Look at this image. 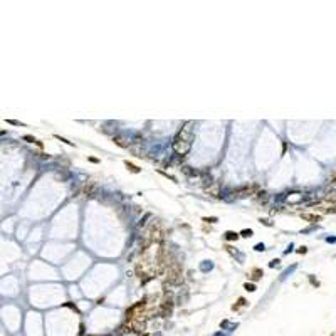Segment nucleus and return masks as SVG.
Listing matches in <instances>:
<instances>
[{
	"label": "nucleus",
	"mask_w": 336,
	"mask_h": 336,
	"mask_svg": "<svg viewBox=\"0 0 336 336\" xmlns=\"http://www.w3.org/2000/svg\"><path fill=\"white\" fill-rule=\"evenodd\" d=\"M24 139H25V141H29V143H37V139H35L34 136H29V135H25Z\"/></svg>",
	"instance_id": "12"
},
{
	"label": "nucleus",
	"mask_w": 336,
	"mask_h": 336,
	"mask_svg": "<svg viewBox=\"0 0 336 336\" xmlns=\"http://www.w3.org/2000/svg\"><path fill=\"white\" fill-rule=\"evenodd\" d=\"M204 222H210V224H214V222H217V219H215V217H212V219H207V217H205Z\"/></svg>",
	"instance_id": "17"
},
{
	"label": "nucleus",
	"mask_w": 336,
	"mask_h": 336,
	"mask_svg": "<svg viewBox=\"0 0 336 336\" xmlns=\"http://www.w3.org/2000/svg\"><path fill=\"white\" fill-rule=\"evenodd\" d=\"M252 230H242V237H251Z\"/></svg>",
	"instance_id": "15"
},
{
	"label": "nucleus",
	"mask_w": 336,
	"mask_h": 336,
	"mask_svg": "<svg viewBox=\"0 0 336 336\" xmlns=\"http://www.w3.org/2000/svg\"><path fill=\"white\" fill-rule=\"evenodd\" d=\"M261 276H262V271H261V269H254V271H252V277H254V279H259Z\"/></svg>",
	"instance_id": "11"
},
{
	"label": "nucleus",
	"mask_w": 336,
	"mask_h": 336,
	"mask_svg": "<svg viewBox=\"0 0 336 336\" xmlns=\"http://www.w3.org/2000/svg\"><path fill=\"white\" fill-rule=\"evenodd\" d=\"M257 187H244V188H240V190H237V195L239 197H245V195H251L252 192L255 190Z\"/></svg>",
	"instance_id": "7"
},
{
	"label": "nucleus",
	"mask_w": 336,
	"mask_h": 336,
	"mask_svg": "<svg viewBox=\"0 0 336 336\" xmlns=\"http://www.w3.org/2000/svg\"><path fill=\"white\" fill-rule=\"evenodd\" d=\"M125 165H126V168H128L129 172H133V173H139V168L136 165H133V163H129V161H125Z\"/></svg>",
	"instance_id": "9"
},
{
	"label": "nucleus",
	"mask_w": 336,
	"mask_h": 336,
	"mask_svg": "<svg viewBox=\"0 0 336 336\" xmlns=\"http://www.w3.org/2000/svg\"><path fill=\"white\" fill-rule=\"evenodd\" d=\"M225 239H227V240H237L239 234L237 232H225Z\"/></svg>",
	"instance_id": "10"
},
{
	"label": "nucleus",
	"mask_w": 336,
	"mask_h": 336,
	"mask_svg": "<svg viewBox=\"0 0 336 336\" xmlns=\"http://www.w3.org/2000/svg\"><path fill=\"white\" fill-rule=\"evenodd\" d=\"M255 249H257V251H264V245H262V244H259Z\"/></svg>",
	"instance_id": "20"
},
{
	"label": "nucleus",
	"mask_w": 336,
	"mask_h": 336,
	"mask_svg": "<svg viewBox=\"0 0 336 336\" xmlns=\"http://www.w3.org/2000/svg\"><path fill=\"white\" fill-rule=\"evenodd\" d=\"M94 190H96V183H94V182H88V183L82 187V195H86V197H91Z\"/></svg>",
	"instance_id": "5"
},
{
	"label": "nucleus",
	"mask_w": 336,
	"mask_h": 336,
	"mask_svg": "<svg viewBox=\"0 0 336 336\" xmlns=\"http://www.w3.org/2000/svg\"><path fill=\"white\" fill-rule=\"evenodd\" d=\"M192 141H193V121H187L180 128L173 139V150L177 155H187L192 148Z\"/></svg>",
	"instance_id": "1"
},
{
	"label": "nucleus",
	"mask_w": 336,
	"mask_h": 336,
	"mask_svg": "<svg viewBox=\"0 0 336 336\" xmlns=\"http://www.w3.org/2000/svg\"><path fill=\"white\" fill-rule=\"evenodd\" d=\"M324 202H328L329 205L336 207V190H329L328 193H326V197H324Z\"/></svg>",
	"instance_id": "6"
},
{
	"label": "nucleus",
	"mask_w": 336,
	"mask_h": 336,
	"mask_svg": "<svg viewBox=\"0 0 336 336\" xmlns=\"http://www.w3.org/2000/svg\"><path fill=\"white\" fill-rule=\"evenodd\" d=\"M56 138H57V139H61V141H64L66 145H71V146H72V143H71V141H67L66 138H61V136H56Z\"/></svg>",
	"instance_id": "16"
},
{
	"label": "nucleus",
	"mask_w": 336,
	"mask_h": 336,
	"mask_svg": "<svg viewBox=\"0 0 336 336\" xmlns=\"http://www.w3.org/2000/svg\"><path fill=\"white\" fill-rule=\"evenodd\" d=\"M244 304H245V299H244V298H240V299H239V304H237V306H234V309H239L240 306H244Z\"/></svg>",
	"instance_id": "13"
},
{
	"label": "nucleus",
	"mask_w": 336,
	"mask_h": 336,
	"mask_svg": "<svg viewBox=\"0 0 336 336\" xmlns=\"http://www.w3.org/2000/svg\"><path fill=\"white\" fill-rule=\"evenodd\" d=\"M244 287L247 289V291H255V286H254V284H249V282L244 286Z\"/></svg>",
	"instance_id": "14"
},
{
	"label": "nucleus",
	"mask_w": 336,
	"mask_h": 336,
	"mask_svg": "<svg viewBox=\"0 0 336 336\" xmlns=\"http://www.w3.org/2000/svg\"><path fill=\"white\" fill-rule=\"evenodd\" d=\"M277 264H279V261L276 259V261H272V262H271V267H274V266H277Z\"/></svg>",
	"instance_id": "18"
},
{
	"label": "nucleus",
	"mask_w": 336,
	"mask_h": 336,
	"mask_svg": "<svg viewBox=\"0 0 336 336\" xmlns=\"http://www.w3.org/2000/svg\"><path fill=\"white\" fill-rule=\"evenodd\" d=\"M163 229L160 225V222H153L148 229H146L145 235H143V240H141V249L148 247L151 244H163Z\"/></svg>",
	"instance_id": "2"
},
{
	"label": "nucleus",
	"mask_w": 336,
	"mask_h": 336,
	"mask_svg": "<svg viewBox=\"0 0 336 336\" xmlns=\"http://www.w3.org/2000/svg\"><path fill=\"white\" fill-rule=\"evenodd\" d=\"M301 219L309 220V222H318L319 220V215H316V214H301Z\"/></svg>",
	"instance_id": "8"
},
{
	"label": "nucleus",
	"mask_w": 336,
	"mask_h": 336,
	"mask_svg": "<svg viewBox=\"0 0 336 336\" xmlns=\"http://www.w3.org/2000/svg\"><path fill=\"white\" fill-rule=\"evenodd\" d=\"M205 193L214 197V198H219L220 197V183H219V182H214L212 185H208V187L205 188Z\"/></svg>",
	"instance_id": "4"
},
{
	"label": "nucleus",
	"mask_w": 336,
	"mask_h": 336,
	"mask_svg": "<svg viewBox=\"0 0 336 336\" xmlns=\"http://www.w3.org/2000/svg\"><path fill=\"white\" fill-rule=\"evenodd\" d=\"M183 279V272H182V266L180 262L173 261L166 266V271H165V284H170V286H177L182 282Z\"/></svg>",
	"instance_id": "3"
},
{
	"label": "nucleus",
	"mask_w": 336,
	"mask_h": 336,
	"mask_svg": "<svg viewBox=\"0 0 336 336\" xmlns=\"http://www.w3.org/2000/svg\"><path fill=\"white\" fill-rule=\"evenodd\" d=\"M298 252H299V254H304V252H306V247H301V249H298Z\"/></svg>",
	"instance_id": "19"
}]
</instances>
